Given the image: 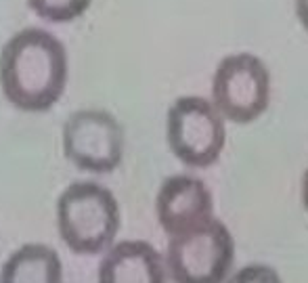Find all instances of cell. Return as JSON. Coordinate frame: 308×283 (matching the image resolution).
<instances>
[{
    "mask_svg": "<svg viewBox=\"0 0 308 283\" xmlns=\"http://www.w3.org/2000/svg\"><path fill=\"white\" fill-rule=\"evenodd\" d=\"M155 216L168 237L197 229L214 218L212 191L193 174H172L159 185L155 195Z\"/></svg>",
    "mask_w": 308,
    "mask_h": 283,
    "instance_id": "obj_7",
    "label": "cell"
},
{
    "mask_svg": "<svg viewBox=\"0 0 308 283\" xmlns=\"http://www.w3.org/2000/svg\"><path fill=\"white\" fill-rule=\"evenodd\" d=\"M166 139L174 157L184 166L210 168L218 161L227 143L224 118L210 99L178 97L166 114Z\"/></svg>",
    "mask_w": 308,
    "mask_h": 283,
    "instance_id": "obj_4",
    "label": "cell"
},
{
    "mask_svg": "<svg viewBox=\"0 0 308 283\" xmlns=\"http://www.w3.org/2000/svg\"><path fill=\"white\" fill-rule=\"evenodd\" d=\"M61 139L65 157L84 172L109 174L124 159V128L105 109H78L69 114Z\"/></svg>",
    "mask_w": 308,
    "mask_h": 283,
    "instance_id": "obj_6",
    "label": "cell"
},
{
    "mask_svg": "<svg viewBox=\"0 0 308 283\" xmlns=\"http://www.w3.org/2000/svg\"><path fill=\"white\" fill-rule=\"evenodd\" d=\"M0 283H63V267L55 248L19 246L0 269Z\"/></svg>",
    "mask_w": 308,
    "mask_h": 283,
    "instance_id": "obj_9",
    "label": "cell"
},
{
    "mask_svg": "<svg viewBox=\"0 0 308 283\" xmlns=\"http://www.w3.org/2000/svg\"><path fill=\"white\" fill-rule=\"evenodd\" d=\"M122 216L114 191L95 180H74L57 197V229L78 256H97L116 244Z\"/></svg>",
    "mask_w": 308,
    "mask_h": 283,
    "instance_id": "obj_2",
    "label": "cell"
},
{
    "mask_svg": "<svg viewBox=\"0 0 308 283\" xmlns=\"http://www.w3.org/2000/svg\"><path fill=\"white\" fill-rule=\"evenodd\" d=\"M302 204L308 214V168L304 170V176H302Z\"/></svg>",
    "mask_w": 308,
    "mask_h": 283,
    "instance_id": "obj_13",
    "label": "cell"
},
{
    "mask_svg": "<svg viewBox=\"0 0 308 283\" xmlns=\"http://www.w3.org/2000/svg\"><path fill=\"white\" fill-rule=\"evenodd\" d=\"M67 86L63 42L42 27H25L0 50V88L6 101L27 114L48 111Z\"/></svg>",
    "mask_w": 308,
    "mask_h": 283,
    "instance_id": "obj_1",
    "label": "cell"
},
{
    "mask_svg": "<svg viewBox=\"0 0 308 283\" xmlns=\"http://www.w3.org/2000/svg\"><path fill=\"white\" fill-rule=\"evenodd\" d=\"M227 283H283L281 275L271 265L264 262H252L231 273Z\"/></svg>",
    "mask_w": 308,
    "mask_h": 283,
    "instance_id": "obj_11",
    "label": "cell"
},
{
    "mask_svg": "<svg viewBox=\"0 0 308 283\" xmlns=\"http://www.w3.org/2000/svg\"><path fill=\"white\" fill-rule=\"evenodd\" d=\"M294 2H296V15L308 32V0H294Z\"/></svg>",
    "mask_w": 308,
    "mask_h": 283,
    "instance_id": "obj_12",
    "label": "cell"
},
{
    "mask_svg": "<svg viewBox=\"0 0 308 283\" xmlns=\"http://www.w3.org/2000/svg\"><path fill=\"white\" fill-rule=\"evenodd\" d=\"M168 277L174 283H227L235 265V239L220 218L168 237Z\"/></svg>",
    "mask_w": 308,
    "mask_h": 283,
    "instance_id": "obj_3",
    "label": "cell"
},
{
    "mask_svg": "<svg viewBox=\"0 0 308 283\" xmlns=\"http://www.w3.org/2000/svg\"><path fill=\"white\" fill-rule=\"evenodd\" d=\"M97 283H168L166 260L149 241H118L103 254Z\"/></svg>",
    "mask_w": 308,
    "mask_h": 283,
    "instance_id": "obj_8",
    "label": "cell"
},
{
    "mask_svg": "<svg viewBox=\"0 0 308 283\" xmlns=\"http://www.w3.org/2000/svg\"><path fill=\"white\" fill-rule=\"evenodd\" d=\"M212 103L224 120L250 124L271 103V72L254 53H233L220 59L212 76Z\"/></svg>",
    "mask_w": 308,
    "mask_h": 283,
    "instance_id": "obj_5",
    "label": "cell"
},
{
    "mask_svg": "<svg viewBox=\"0 0 308 283\" xmlns=\"http://www.w3.org/2000/svg\"><path fill=\"white\" fill-rule=\"evenodd\" d=\"M32 11L50 23H67L86 13L92 0H27Z\"/></svg>",
    "mask_w": 308,
    "mask_h": 283,
    "instance_id": "obj_10",
    "label": "cell"
}]
</instances>
